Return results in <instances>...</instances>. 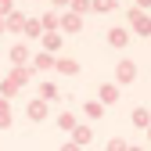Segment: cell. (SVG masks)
Returning a JSON list of instances; mask_svg holds the SVG:
<instances>
[{"label":"cell","instance_id":"1","mask_svg":"<svg viewBox=\"0 0 151 151\" xmlns=\"http://www.w3.org/2000/svg\"><path fill=\"white\" fill-rule=\"evenodd\" d=\"M111 43H115V47H122V43H126V32H119V29H115V32H111Z\"/></svg>","mask_w":151,"mask_h":151}]
</instances>
